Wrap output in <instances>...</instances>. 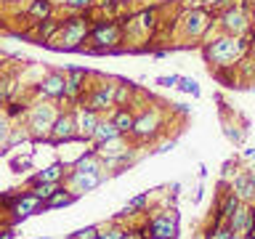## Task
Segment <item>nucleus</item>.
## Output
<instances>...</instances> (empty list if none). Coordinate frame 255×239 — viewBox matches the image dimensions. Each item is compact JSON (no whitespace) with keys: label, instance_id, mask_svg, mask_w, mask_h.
Segmentation results:
<instances>
[{"label":"nucleus","instance_id":"1","mask_svg":"<svg viewBox=\"0 0 255 239\" xmlns=\"http://www.w3.org/2000/svg\"><path fill=\"white\" fill-rule=\"evenodd\" d=\"M242 53H245V40L234 37V35H223V37L215 40L213 45H207V59L213 64H218V67L234 64Z\"/></svg>","mask_w":255,"mask_h":239},{"label":"nucleus","instance_id":"2","mask_svg":"<svg viewBox=\"0 0 255 239\" xmlns=\"http://www.w3.org/2000/svg\"><path fill=\"white\" fill-rule=\"evenodd\" d=\"M56 122V112L53 107H37L32 112V120H29V127L35 135H48L51 133V127Z\"/></svg>","mask_w":255,"mask_h":239},{"label":"nucleus","instance_id":"3","mask_svg":"<svg viewBox=\"0 0 255 239\" xmlns=\"http://www.w3.org/2000/svg\"><path fill=\"white\" fill-rule=\"evenodd\" d=\"M223 29L234 37H242L245 32L250 29V21H247V16L239 11V8H229V11L223 13Z\"/></svg>","mask_w":255,"mask_h":239},{"label":"nucleus","instance_id":"4","mask_svg":"<svg viewBox=\"0 0 255 239\" xmlns=\"http://www.w3.org/2000/svg\"><path fill=\"white\" fill-rule=\"evenodd\" d=\"M175 221L170 218V215H159V218H154L146 226V231H143V239H151V237H175Z\"/></svg>","mask_w":255,"mask_h":239},{"label":"nucleus","instance_id":"5","mask_svg":"<svg viewBox=\"0 0 255 239\" xmlns=\"http://www.w3.org/2000/svg\"><path fill=\"white\" fill-rule=\"evenodd\" d=\"M61 32H64V45H67V48H75L80 40L88 35V24H85L83 19H69V21H64Z\"/></svg>","mask_w":255,"mask_h":239},{"label":"nucleus","instance_id":"6","mask_svg":"<svg viewBox=\"0 0 255 239\" xmlns=\"http://www.w3.org/2000/svg\"><path fill=\"white\" fill-rule=\"evenodd\" d=\"M51 135H53L56 141H69V138H75V135H77L75 117H69V115L56 117V122H53V127H51Z\"/></svg>","mask_w":255,"mask_h":239},{"label":"nucleus","instance_id":"7","mask_svg":"<svg viewBox=\"0 0 255 239\" xmlns=\"http://www.w3.org/2000/svg\"><path fill=\"white\" fill-rule=\"evenodd\" d=\"M210 27V16H207V11H202V8H194V11L186 13V32L191 37L202 35V32Z\"/></svg>","mask_w":255,"mask_h":239},{"label":"nucleus","instance_id":"8","mask_svg":"<svg viewBox=\"0 0 255 239\" xmlns=\"http://www.w3.org/2000/svg\"><path fill=\"white\" fill-rule=\"evenodd\" d=\"M11 207H13V213L19 215V218H24V215H32V213H37L40 207H43V199H37V197L29 191V194H21V197H16Z\"/></svg>","mask_w":255,"mask_h":239},{"label":"nucleus","instance_id":"9","mask_svg":"<svg viewBox=\"0 0 255 239\" xmlns=\"http://www.w3.org/2000/svg\"><path fill=\"white\" fill-rule=\"evenodd\" d=\"M157 125H159V117L154 115V112H149V115L133 120V130H130V133H135L138 138H146V135L157 133Z\"/></svg>","mask_w":255,"mask_h":239},{"label":"nucleus","instance_id":"10","mask_svg":"<svg viewBox=\"0 0 255 239\" xmlns=\"http://www.w3.org/2000/svg\"><path fill=\"white\" fill-rule=\"evenodd\" d=\"M231 191H234V194H237V199H239V202H253L255 186H253L250 175H247V173L237 175V178H234V186H231Z\"/></svg>","mask_w":255,"mask_h":239},{"label":"nucleus","instance_id":"11","mask_svg":"<svg viewBox=\"0 0 255 239\" xmlns=\"http://www.w3.org/2000/svg\"><path fill=\"white\" fill-rule=\"evenodd\" d=\"M93 37H96L99 45H115L120 40V29L115 27V24H101V27H96Z\"/></svg>","mask_w":255,"mask_h":239},{"label":"nucleus","instance_id":"12","mask_svg":"<svg viewBox=\"0 0 255 239\" xmlns=\"http://www.w3.org/2000/svg\"><path fill=\"white\" fill-rule=\"evenodd\" d=\"M64 91H67V80H64V75H51V77L43 80V93L45 96L59 99V96H64Z\"/></svg>","mask_w":255,"mask_h":239},{"label":"nucleus","instance_id":"13","mask_svg":"<svg viewBox=\"0 0 255 239\" xmlns=\"http://www.w3.org/2000/svg\"><path fill=\"white\" fill-rule=\"evenodd\" d=\"M72 181H75L77 191H91L101 183V173H72Z\"/></svg>","mask_w":255,"mask_h":239},{"label":"nucleus","instance_id":"14","mask_svg":"<svg viewBox=\"0 0 255 239\" xmlns=\"http://www.w3.org/2000/svg\"><path fill=\"white\" fill-rule=\"evenodd\" d=\"M96 125H99V117H96V112L83 109V115H80V120H77V133H83L85 138H91L93 130H96Z\"/></svg>","mask_w":255,"mask_h":239},{"label":"nucleus","instance_id":"15","mask_svg":"<svg viewBox=\"0 0 255 239\" xmlns=\"http://www.w3.org/2000/svg\"><path fill=\"white\" fill-rule=\"evenodd\" d=\"M120 133L117 127H115V122H99L96 125V130H93V135L91 138H96L99 143H107V141H115V138H120Z\"/></svg>","mask_w":255,"mask_h":239},{"label":"nucleus","instance_id":"16","mask_svg":"<svg viewBox=\"0 0 255 239\" xmlns=\"http://www.w3.org/2000/svg\"><path fill=\"white\" fill-rule=\"evenodd\" d=\"M247 221H250V210H245L242 202H239V207H237V210H234V213H231L229 218H226V223L231 226V231H237V234L247 229Z\"/></svg>","mask_w":255,"mask_h":239},{"label":"nucleus","instance_id":"17","mask_svg":"<svg viewBox=\"0 0 255 239\" xmlns=\"http://www.w3.org/2000/svg\"><path fill=\"white\" fill-rule=\"evenodd\" d=\"M237 207H239V199H237V194H234V191H229V194L223 197V202H221V207H218V221H215L213 226H218L221 221H226L229 215H231V213L237 210Z\"/></svg>","mask_w":255,"mask_h":239},{"label":"nucleus","instance_id":"18","mask_svg":"<svg viewBox=\"0 0 255 239\" xmlns=\"http://www.w3.org/2000/svg\"><path fill=\"white\" fill-rule=\"evenodd\" d=\"M61 173H64V167H61V165H51V167H48V170L37 173L35 178H32V183H59Z\"/></svg>","mask_w":255,"mask_h":239},{"label":"nucleus","instance_id":"19","mask_svg":"<svg viewBox=\"0 0 255 239\" xmlns=\"http://www.w3.org/2000/svg\"><path fill=\"white\" fill-rule=\"evenodd\" d=\"M112 104V91H96L91 96V101H88V109L91 112H101V109H107Z\"/></svg>","mask_w":255,"mask_h":239},{"label":"nucleus","instance_id":"20","mask_svg":"<svg viewBox=\"0 0 255 239\" xmlns=\"http://www.w3.org/2000/svg\"><path fill=\"white\" fill-rule=\"evenodd\" d=\"M101 170V162L96 159V154H85L80 157V162L75 167V173H99Z\"/></svg>","mask_w":255,"mask_h":239},{"label":"nucleus","instance_id":"21","mask_svg":"<svg viewBox=\"0 0 255 239\" xmlns=\"http://www.w3.org/2000/svg\"><path fill=\"white\" fill-rule=\"evenodd\" d=\"M112 122H115V127H117L120 133H130L133 130V115H130V112H125V109L117 112Z\"/></svg>","mask_w":255,"mask_h":239},{"label":"nucleus","instance_id":"22","mask_svg":"<svg viewBox=\"0 0 255 239\" xmlns=\"http://www.w3.org/2000/svg\"><path fill=\"white\" fill-rule=\"evenodd\" d=\"M69 202H75V194H64V191H53L51 197L45 199L43 202V207H48V210H51V207H61V205H69Z\"/></svg>","mask_w":255,"mask_h":239},{"label":"nucleus","instance_id":"23","mask_svg":"<svg viewBox=\"0 0 255 239\" xmlns=\"http://www.w3.org/2000/svg\"><path fill=\"white\" fill-rule=\"evenodd\" d=\"M53 191H59V183H35V191H32V194H35L37 199H45L53 194Z\"/></svg>","mask_w":255,"mask_h":239},{"label":"nucleus","instance_id":"24","mask_svg":"<svg viewBox=\"0 0 255 239\" xmlns=\"http://www.w3.org/2000/svg\"><path fill=\"white\" fill-rule=\"evenodd\" d=\"M146 194H141V197H135V199H130V202L125 205V210H123V215H135V210H141L143 205H146Z\"/></svg>","mask_w":255,"mask_h":239},{"label":"nucleus","instance_id":"25","mask_svg":"<svg viewBox=\"0 0 255 239\" xmlns=\"http://www.w3.org/2000/svg\"><path fill=\"white\" fill-rule=\"evenodd\" d=\"M51 13V3H48V0H35V5H32V16H45Z\"/></svg>","mask_w":255,"mask_h":239},{"label":"nucleus","instance_id":"26","mask_svg":"<svg viewBox=\"0 0 255 239\" xmlns=\"http://www.w3.org/2000/svg\"><path fill=\"white\" fill-rule=\"evenodd\" d=\"M99 237V229L96 226H88V229H80L77 234H75V239H96Z\"/></svg>","mask_w":255,"mask_h":239},{"label":"nucleus","instance_id":"27","mask_svg":"<svg viewBox=\"0 0 255 239\" xmlns=\"http://www.w3.org/2000/svg\"><path fill=\"white\" fill-rule=\"evenodd\" d=\"M178 83H181V91H186V93H199V88H197V83H194V80H186V77H183V80H178Z\"/></svg>","mask_w":255,"mask_h":239},{"label":"nucleus","instance_id":"28","mask_svg":"<svg viewBox=\"0 0 255 239\" xmlns=\"http://www.w3.org/2000/svg\"><path fill=\"white\" fill-rule=\"evenodd\" d=\"M123 237H125L123 229H112V231H107V234H99L96 239H123Z\"/></svg>","mask_w":255,"mask_h":239},{"label":"nucleus","instance_id":"29","mask_svg":"<svg viewBox=\"0 0 255 239\" xmlns=\"http://www.w3.org/2000/svg\"><path fill=\"white\" fill-rule=\"evenodd\" d=\"M67 3L72 8H88V5H91V0H67Z\"/></svg>","mask_w":255,"mask_h":239},{"label":"nucleus","instance_id":"30","mask_svg":"<svg viewBox=\"0 0 255 239\" xmlns=\"http://www.w3.org/2000/svg\"><path fill=\"white\" fill-rule=\"evenodd\" d=\"M178 80H181V77H162V80H159V83H162V85H175V83H178Z\"/></svg>","mask_w":255,"mask_h":239},{"label":"nucleus","instance_id":"31","mask_svg":"<svg viewBox=\"0 0 255 239\" xmlns=\"http://www.w3.org/2000/svg\"><path fill=\"white\" fill-rule=\"evenodd\" d=\"M5 133H8V127H5V122H3V120H0V143L5 141Z\"/></svg>","mask_w":255,"mask_h":239},{"label":"nucleus","instance_id":"32","mask_svg":"<svg viewBox=\"0 0 255 239\" xmlns=\"http://www.w3.org/2000/svg\"><path fill=\"white\" fill-rule=\"evenodd\" d=\"M123 239H138V234H135V231H130V234H128V231H125V237Z\"/></svg>","mask_w":255,"mask_h":239},{"label":"nucleus","instance_id":"33","mask_svg":"<svg viewBox=\"0 0 255 239\" xmlns=\"http://www.w3.org/2000/svg\"><path fill=\"white\" fill-rule=\"evenodd\" d=\"M247 175H250V181H253V186H255V170H250ZM253 202H255V194H253Z\"/></svg>","mask_w":255,"mask_h":239},{"label":"nucleus","instance_id":"34","mask_svg":"<svg viewBox=\"0 0 255 239\" xmlns=\"http://www.w3.org/2000/svg\"><path fill=\"white\" fill-rule=\"evenodd\" d=\"M0 239H13V231H3V237Z\"/></svg>","mask_w":255,"mask_h":239},{"label":"nucleus","instance_id":"35","mask_svg":"<svg viewBox=\"0 0 255 239\" xmlns=\"http://www.w3.org/2000/svg\"><path fill=\"white\" fill-rule=\"evenodd\" d=\"M250 24H255V5H253V13H250Z\"/></svg>","mask_w":255,"mask_h":239},{"label":"nucleus","instance_id":"36","mask_svg":"<svg viewBox=\"0 0 255 239\" xmlns=\"http://www.w3.org/2000/svg\"><path fill=\"white\" fill-rule=\"evenodd\" d=\"M151 239H175V237H151Z\"/></svg>","mask_w":255,"mask_h":239},{"label":"nucleus","instance_id":"37","mask_svg":"<svg viewBox=\"0 0 255 239\" xmlns=\"http://www.w3.org/2000/svg\"><path fill=\"white\" fill-rule=\"evenodd\" d=\"M199 3H210V0H199Z\"/></svg>","mask_w":255,"mask_h":239},{"label":"nucleus","instance_id":"38","mask_svg":"<svg viewBox=\"0 0 255 239\" xmlns=\"http://www.w3.org/2000/svg\"><path fill=\"white\" fill-rule=\"evenodd\" d=\"M59 3H67V0H59Z\"/></svg>","mask_w":255,"mask_h":239}]
</instances>
